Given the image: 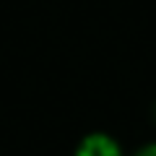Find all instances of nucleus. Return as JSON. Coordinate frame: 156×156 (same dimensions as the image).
<instances>
[{"label": "nucleus", "mask_w": 156, "mask_h": 156, "mask_svg": "<svg viewBox=\"0 0 156 156\" xmlns=\"http://www.w3.org/2000/svg\"><path fill=\"white\" fill-rule=\"evenodd\" d=\"M138 156H156V143H151V146H146V148H140Z\"/></svg>", "instance_id": "nucleus-2"}, {"label": "nucleus", "mask_w": 156, "mask_h": 156, "mask_svg": "<svg viewBox=\"0 0 156 156\" xmlns=\"http://www.w3.org/2000/svg\"><path fill=\"white\" fill-rule=\"evenodd\" d=\"M76 156H120V146L104 133H91L81 140Z\"/></svg>", "instance_id": "nucleus-1"}]
</instances>
